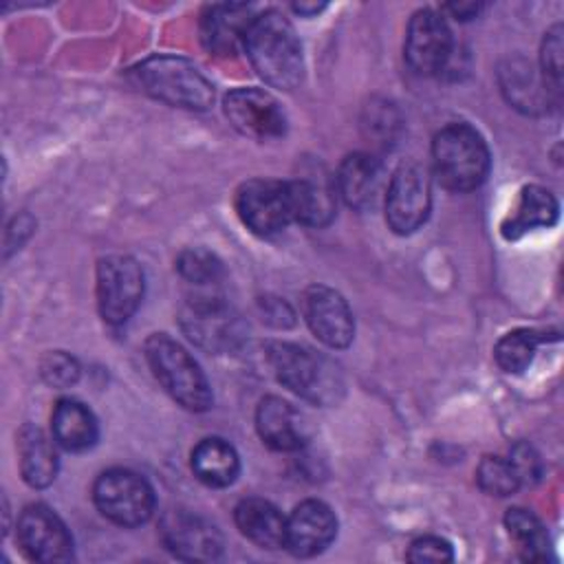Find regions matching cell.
Wrapping results in <instances>:
<instances>
[{
  "instance_id": "d4e9b609",
  "label": "cell",
  "mask_w": 564,
  "mask_h": 564,
  "mask_svg": "<svg viewBox=\"0 0 564 564\" xmlns=\"http://www.w3.org/2000/svg\"><path fill=\"white\" fill-rule=\"evenodd\" d=\"M189 463H192L194 476L209 487H227L236 480L240 471V460L236 449L218 436L203 438L192 449Z\"/></svg>"
},
{
  "instance_id": "8fae6325",
  "label": "cell",
  "mask_w": 564,
  "mask_h": 564,
  "mask_svg": "<svg viewBox=\"0 0 564 564\" xmlns=\"http://www.w3.org/2000/svg\"><path fill=\"white\" fill-rule=\"evenodd\" d=\"M18 542L35 562H68L73 538L62 518L44 505H29L18 518Z\"/></svg>"
},
{
  "instance_id": "1f68e13d",
  "label": "cell",
  "mask_w": 564,
  "mask_h": 564,
  "mask_svg": "<svg viewBox=\"0 0 564 564\" xmlns=\"http://www.w3.org/2000/svg\"><path fill=\"white\" fill-rule=\"evenodd\" d=\"M408 560L416 562V564H423V562L443 564V562L454 560V551H452V544L447 540L436 538V535H423V538H416L410 544Z\"/></svg>"
},
{
  "instance_id": "5bb4252c",
  "label": "cell",
  "mask_w": 564,
  "mask_h": 564,
  "mask_svg": "<svg viewBox=\"0 0 564 564\" xmlns=\"http://www.w3.org/2000/svg\"><path fill=\"white\" fill-rule=\"evenodd\" d=\"M163 544L181 560L212 562L223 553V538L218 529L200 516L174 509L161 520Z\"/></svg>"
},
{
  "instance_id": "d6986e66",
  "label": "cell",
  "mask_w": 564,
  "mask_h": 564,
  "mask_svg": "<svg viewBox=\"0 0 564 564\" xmlns=\"http://www.w3.org/2000/svg\"><path fill=\"white\" fill-rule=\"evenodd\" d=\"M256 430L262 443L278 452H295L306 443L300 412L280 397H267L258 403Z\"/></svg>"
},
{
  "instance_id": "e575fe53",
  "label": "cell",
  "mask_w": 564,
  "mask_h": 564,
  "mask_svg": "<svg viewBox=\"0 0 564 564\" xmlns=\"http://www.w3.org/2000/svg\"><path fill=\"white\" fill-rule=\"evenodd\" d=\"M293 9L302 15H313V13H319L324 9V4H304V2H297L293 4Z\"/></svg>"
},
{
  "instance_id": "f546056e",
  "label": "cell",
  "mask_w": 564,
  "mask_h": 564,
  "mask_svg": "<svg viewBox=\"0 0 564 564\" xmlns=\"http://www.w3.org/2000/svg\"><path fill=\"white\" fill-rule=\"evenodd\" d=\"M540 62H542V79H544V88L551 95H560L562 88V26L555 24L544 42H542V53H540Z\"/></svg>"
},
{
  "instance_id": "52a82bcc",
  "label": "cell",
  "mask_w": 564,
  "mask_h": 564,
  "mask_svg": "<svg viewBox=\"0 0 564 564\" xmlns=\"http://www.w3.org/2000/svg\"><path fill=\"white\" fill-rule=\"evenodd\" d=\"M143 297V271L128 256H108L97 264V306L104 322L126 324Z\"/></svg>"
},
{
  "instance_id": "4dcf8cb0",
  "label": "cell",
  "mask_w": 564,
  "mask_h": 564,
  "mask_svg": "<svg viewBox=\"0 0 564 564\" xmlns=\"http://www.w3.org/2000/svg\"><path fill=\"white\" fill-rule=\"evenodd\" d=\"M42 377L46 383H51L55 388H68L77 381L79 366L66 352H59V350L48 352L46 359L42 361Z\"/></svg>"
},
{
  "instance_id": "3957f363",
  "label": "cell",
  "mask_w": 564,
  "mask_h": 564,
  "mask_svg": "<svg viewBox=\"0 0 564 564\" xmlns=\"http://www.w3.org/2000/svg\"><path fill=\"white\" fill-rule=\"evenodd\" d=\"M432 161L438 183L452 192L476 189L489 172L487 143L467 123H449L434 137Z\"/></svg>"
},
{
  "instance_id": "836d02e7",
  "label": "cell",
  "mask_w": 564,
  "mask_h": 564,
  "mask_svg": "<svg viewBox=\"0 0 564 564\" xmlns=\"http://www.w3.org/2000/svg\"><path fill=\"white\" fill-rule=\"evenodd\" d=\"M445 9L452 11L454 18L469 20V18H474V15L480 11V4H476V2H467V4H447Z\"/></svg>"
},
{
  "instance_id": "44dd1931",
  "label": "cell",
  "mask_w": 564,
  "mask_h": 564,
  "mask_svg": "<svg viewBox=\"0 0 564 564\" xmlns=\"http://www.w3.org/2000/svg\"><path fill=\"white\" fill-rule=\"evenodd\" d=\"M555 220H557L555 196L540 185H527L520 189V196L500 229L507 240H518L527 231H533L538 227H551Z\"/></svg>"
},
{
  "instance_id": "9a60e30c",
  "label": "cell",
  "mask_w": 564,
  "mask_h": 564,
  "mask_svg": "<svg viewBox=\"0 0 564 564\" xmlns=\"http://www.w3.org/2000/svg\"><path fill=\"white\" fill-rule=\"evenodd\" d=\"M183 328L198 346L214 350L229 346L238 337L231 311L214 289L194 293L183 313Z\"/></svg>"
},
{
  "instance_id": "8992f818",
  "label": "cell",
  "mask_w": 564,
  "mask_h": 564,
  "mask_svg": "<svg viewBox=\"0 0 564 564\" xmlns=\"http://www.w3.org/2000/svg\"><path fill=\"white\" fill-rule=\"evenodd\" d=\"M93 500L104 518L119 527H139L154 511V491L137 471L115 467L93 485Z\"/></svg>"
},
{
  "instance_id": "2e32d148",
  "label": "cell",
  "mask_w": 564,
  "mask_h": 564,
  "mask_svg": "<svg viewBox=\"0 0 564 564\" xmlns=\"http://www.w3.org/2000/svg\"><path fill=\"white\" fill-rule=\"evenodd\" d=\"M337 535V518L322 500L300 502L286 518L284 546L297 557L322 553Z\"/></svg>"
},
{
  "instance_id": "6da1fadb",
  "label": "cell",
  "mask_w": 564,
  "mask_h": 564,
  "mask_svg": "<svg viewBox=\"0 0 564 564\" xmlns=\"http://www.w3.org/2000/svg\"><path fill=\"white\" fill-rule=\"evenodd\" d=\"M242 48L258 75L282 90H291L302 82L304 59L302 44L293 24L275 9L253 18Z\"/></svg>"
},
{
  "instance_id": "7c38bea8",
  "label": "cell",
  "mask_w": 564,
  "mask_h": 564,
  "mask_svg": "<svg viewBox=\"0 0 564 564\" xmlns=\"http://www.w3.org/2000/svg\"><path fill=\"white\" fill-rule=\"evenodd\" d=\"M302 313L311 333L328 348H346L355 335V319L346 300L330 286L313 284L304 291Z\"/></svg>"
},
{
  "instance_id": "e0dca14e",
  "label": "cell",
  "mask_w": 564,
  "mask_h": 564,
  "mask_svg": "<svg viewBox=\"0 0 564 564\" xmlns=\"http://www.w3.org/2000/svg\"><path fill=\"white\" fill-rule=\"evenodd\" d=\"M253 9L238 2L207 4L200 13V42L214 55H234L253 22Z\"/></svg>"
},
{
  "instance_id": "f1b7e54d",
  "label": "cell",
  "mask_w": 564,
  "mask_h": 564,
  "mask_svg": "<svg viewBox=\"0 0 564 564\" xmlns=\"http://www.w3.org/2000/svg\"><path fill=\"white\" fill-rule=\"evenodd\" d=\"M476 480L485 494L498 496V498L511 496L520 487V478L513 465L509 463V458H500V456H485L478 463Z\"/></svg>"
},
{
  "instance_id": "7a4b0ae2",
  "label": "cell",
  "mask_w": 564,
  "mask_h": 564,
  "mask_svg": "<svg viewBox=\"0 0 564 564\" xmlns=\"http://www.w3.org/2000/svg\"><path fill=\"white\" fill-rule=\"evenodd\" d=\"M269 364L284 388L315 405H333L341 399L344 381L337 366L306 346L273 341Z\"/></svg>"
},
{
  "instance_id": "5b68a950",
  "label": "cell",
  "mask_w": 564,
  "mask_h": 564,
  "mask_svg": "<svg viewBox=\"0 0 564 564\" xmlns=\"http://www.w3.org/2000/svg\"><path fill=\"white\" fill-rule=\"evenodd\" d=\"M139 86L170 106L205 110L214 101L212 82L187 59L174 55H154L134 68Z\"/></svg>"
},
{
  "instance_id": "277c9868",
  "label": "cell",
  "mask_w": 564,
  "mask_h": 564,
  "mask_svg": "<svg viewBox=\"0 0 564 564\" xmlns=\"http://www.w3.org/2000/svg\"><path fill=\"white\" fill-rule=\"evenodd\" d=\"M145 359L156 381L176 403L192 412H203L212 405L207 377L178 341L163 333L150 335L145 341Z\"/></svg>"
},
{
  "instance_id": "ffe728a7",
  "label": "cell",
  "mask_w": 564,
  "mask_h": 564,
  "mask_svg": "<svg viewBox=\"0 0 564 564\" xmlns=\"http://www.w3.org/2000/svg\"><path fill=\"white\" fill-rule=\"evenodd\" d=\"M234 518L238 531L256 546L269 551L284 546L286 518L269 500L245 498L238 502Z\"/></svg>"
},
{
  "instance_id": "ba28073f",
  "label": "cell",
  "mask_w": 564,
  "mask_h": 564,
  "mask_svg": "<svg viewBox=\"0 0 564 564\" xmlns=\"http://www.w3.org/2000/svg\"><path fill=\"white\" fill-rule=\"evenodd\" d=\"M432 187L419 163H403L390 176L386 192V220L392 231L408 236L430 216Z\"/></svg>"
},
{
  "instance_id": "7402d4cb",
  "label": "cell",
  "mask_w": 564,
  "mask_h": 564,
  "mask_svg": "<svg viewBox=\"0 0 564 564\" xmlns=\"http://www.w3.org/2000/svg\"><path fill=\"white\" fill-rule=\"evenodd\" d=\"M289 183L291 216L306 227H324L335 216V187L324 178L302 176Z\"/></svg>"
},
{
  "instance_id": "cb8c5ba5",
  "label": "cell",
  "mask_w": 564,
  "mask_h": 564,
  "mask_svg": "<svg viewBox=\"0 0 564 564\" xmlns=\"http://www.w3.org/2000/svg\"><path fill=\"white\" fill-rule=\"evenodd\" d=\"M18 454L20 471L26 485L42 489L55 480L57 474V454L48 436L33 425H26L18 434Z\"/></svg>"
},
{
  "instance_id": "ac0fdd59",
  "label": "cell",
  "mask_w": 564,
  "mask_h": 564,
  "mask_svg": "<svg viewBox=\"0 0 564 564\" xmlns=\"http://www.w3.org/2000/svg\"><path fill=\"white\" fill-rule=\"evenodd\" d=\"M335 189L355 209L375 207L383 189L381 163L366 152L348 154L337 170Z\"/></svg>"
},
{
  "instance_id": "83f0119b",
  "label": "cell",
  "mask_w": 564,
  "mask_h": 564,
  "mask_svg": "<svg viewBox=\"0 0 564 564\" xmlns=\"http://www.w3.org/2000/svg\"><path fill=\"white\" fill-rule=\"evenodd\" d=\"M176 269L185 282L196 286L198 291L214 289L223 278L220 260L207 249H187L178 256Z\"/></svg>"
},
{
  "instance_id": "30bf717a",
  "label": "cell",
  "mask_w": 564,
  "mask_h": 564,
  "mask_svg": "<svg viewBox=\"0 0 564 564\" xmlns=\"http://www.w3.org/2000/svg\"><path fill=\"white\" fill-rule=\"evenodd\" d=\"M452 55V31L434 9L416 11L405 31L403 57L416 75H434L445 68Z\"/></svg>"
},
{
  "instance_id": "d6a6232c",
  "label": "cell",
  "mask_w": 564,
  "mask_h": 564,
  "mask_svg": "<svg viewBox=\"0 0 564 564\" xmlns=\"http://www.w3.org/2000/svg\"><path fill=\"white\" fill-rule=\"evenodd\" d=\"M509 463L513 465L518 478H520V485L524 482H535L542 474V463H540V456L535 454V449L527 443H516L511 447V454H509Z\"/></svg>"
},
{
  "instance_id": "4fadbf2b",
  "label": "cell",
  "mask_w": 564,
  "mask_h": 564,
  "mask_svg": "<svg viewBox=\"0 0 564 564\" xmlns=\"http://www.w3.org/2000/svg\"><path fill=\"white\" fill-rule=\"evenodd\" d=\"M229 123L253 139H275L286 130V117L273 95L258 88H236L225 97Z\"/></svg>"
},
{
  "instance_id": "9c48e42d",
  "label": "cell",
  "mask_w": 564,
  "mask_h": 564,
  "mask_svg": "<svg viewBox=\"0 0 564 564\" xmlns=\"http://www.w3.org/2000/svg\"><path fill=\"white\" fill-rule=\"evenodd\" d=\"M236 212L242 225L258 236L282 231L293 220L289 183L273 178H251L242 183L236 192Z\"/></svg>"
},
{
  "instance_id": "603a6c76",
  "label": "cell",
  "mask_w": 564,
  "mask_h": 564,
  "mask_svg": "<svg viewBox=\"0 0 564 564\" xmlns=\"http://www.w3.org/2000/svg\"><path fill=\"white\" fill-rule=\"evenodd\" d=\"M53 438L68 452H82L97 441V421L93 412L77 399H59L51 416Z\"/></svg>"
},
{
  "instance_id": "4316f807",
  "label": "cell",
  "mask_w": 564,
  "mask_h": 564,
  "mask_svg": "<svg viewBox=\"0 0 564 564\" xmlns=\"http://www.w3.org/2000/svg\"><path fill=\"white\" fill-rule=\"evenodd\" d=\"M542 341L538 330L531 328H516L498 339L494 348V357L498 366L509 375H520L533 361L538 344Z\"/></svg>"
},
{
  "instance_id": "484cf974",
  "label": "cell",
  "mask_w": 564,
  "mask_h": 564,
  "mask_svg": "<svg viewBox=\"0 0 564 564\" xmlns=\"http://www.w3.org/2000/svg\"><path fill=\"white\" fill-rule=\"evenodd\" d=\"M505 527L518 553L527 562H544L549 557V535L542 522L527 509L513 507L505 516Z\"/></svg>"
}]
</instances>
